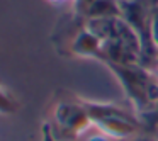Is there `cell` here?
I'll use <instances>...</instances> for the list:
<instances>
[{
	"mask_svg": "<svg viewBox=\"0 0 158 141\" xmlns=\"http://www.w3.org/2000/svg\"><path fill=\"white\" fill-rule=\"evenodd\" d=\"M90 116L85 106L80 104H72V102H61L56 109V121L61 126L65 133H73L80 131L87 122Z\"/></svg>",
	"mask_w": 158,
	"mask_h": 141,
	"instance_id": "5",
	"label": "cell"
},
{
	"mask_svg": "<svg viewBox=\"0 0 158 141\" xmlns=\"http://www.w3.org/2000/svg\"><path fill=\"white\" fill-rule=\"evenodd\" d=\"M66 55L78 56V58H100V41L83 26L78 31V34L70 43Z\"/></svg>",
	"mask_w": 158,
	"mask_h": 141,
	"instance_id": "6",
	"label": "cell"
},
{
	"mask_svg": "<svg viewBox=\"0 0 158 141\" xmlns=\"http://www.w3.org/2000/svg\"><path fill=\"white\" fill-rule=\"evenodd\" d=\"M141 116H143L146 121H150V124H155V122H156V121H158V100L150 107V109L143 110V112H141Z\"/></svg>",
	"mask_w": 158,
	"mask_h": 141,
	"instance_id": "7",
	"label": "cell"
},
{
	"mask_svg": "<svg viewBox=\"0 0 158 141\" xmlns=\"http://www.w3.org/2000/svg\"><path fill=\"white\" fill-rule=\"evenodd\" d=\"M90 119H94L104 131L114 136H129L136 131V122L119 109L110 106H94L85 104Z\"/></svg>",
	"mask_w": 158,
	"mask_h": 141,
	"instance_id": "4",
	"label": "cell"
},
{
	"mask_svg": "<svg viewBox=\"0 0 158 141\" xmlns=\"http://www.w3.org/2000/svg\"><path fill=\"white\" fill-rule=\"evenodd\" d=\"M104 65L117 77L121 85L124 87L127 95L134 100V104L139 107L141 112L150 109L158 100V82L151 70L144 68L139 63H134V65L104 63Z\"/></svg>",
	"mask_w": 158,
	"mask_h": 141,
	"instance_id": "3",
	"label": "cell"
},
{
	"mask_svg": "<svg viewBox=\"0 0 158 141\" xmlns=\"http://www.w3.org/2000/svg\"><path fill=\"white\" fill-rule=\"evenodd\" d=\"M138 141H153V139H148V138H143V139H138Z\"/></svg>",
	"mask_w": 158,
	"mask_h": 141,
	"instance_id": "12",
	"label": "cell"
},
{
	"mask_svg": "<svg viewBox=\"0 0 158 141\" xmlns=\"http://www.w3.org/2000/svg\"><path fill=\"white\" fill-rule=\"evenodd\" d=\"M43 141H53V138H51V133H49L48 126H44V139H43Z\"/></svg>",
	"mask_w": 158,
	"mask_h": 141,
	"instance_id": "9",
	"label": "cell"
},
{
	"mask_svg": "<svg viewBox=\"0 0 158 141\" xmlns=\"http://www.w3.org/2000/svg\"><path fill=\"white\" fill-rule=\"evenodd\" d=\"M151 73L155 75V78H156V82H158V58H156V61H155L153 68H151Z\"/></svg>",
	"mask_w": 158,
	"mask_h": 141,
	"instance_id": "10",
	"label": "cell"
},
{
	"mask_svg": "<svg viewBox=\"0 0 158 141\" xmlns=\"http://www.w3.org/2000/svg\"><path fill=\"white\" fill-rule=\"evenodd\" d=\"M85 27L100 41V58L102 63H119V65H141V43L136 32L121 15L89 19Z\"/></svg>",
	"mask_w": 158,
	"mask_h": 141,
	"instance_id": "1",
	"label": "cell"
},
{
	"mask_svg": "<svg viewBox=\"0 0 158 141\" xmlns=\"http://www.w3.org/2000/svg\"><path fill=\"white\" fill-rule=\"evenodd\" d=\"M158 0H119L121 17L133 27L141 43V65L151 70L158 58V48L153 41V15Z\"/></svg>",
	"mask_w": 158,
	"mask_h": 141,
	"instance_id": "2",
	"label": "cell"
},
{
	"mask_svg": "<svg viewBox=\"0 0 158 141\" xmlns=\"http://www.w3.org/2000/svg\"><path fill=\"white\" fill-rule=\"evenodd\" d=\"M10 110H14V102L9 99L7 93L0 90V112H10Z\"/></svg>",
	"mask_w": 158,
	"mask_h": 141,
	"instance_id": "8",
	"label": "cell"
},
{
	"mask_svg": "<svg viewBox=\"0 0 158 141\" xmlns=\"http://www.w3.org/2000/svg\"><path fill=\"white\" fill-rule=\"evenodd\" d=\"M48 2H51V4H55V5H63V4H66V2H72V0H48Z\"/></svg>",
	"mask_w": 158,
	"mask_h": 141,
	"instance_id": "11",
	"label": "cell"
}]
</instances>
